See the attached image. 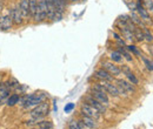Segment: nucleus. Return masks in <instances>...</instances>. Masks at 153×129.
Returning <instances> with one entry per match:
<instances>
[{"label":"nucleus","mask_w":153,"mask_h":129,"mask_svg":"<svg viewBox=\"0 0 153 129\" xmlns=\"http://www.w3.org/2000/svg\"><path fill=\"white\" fill-rule=\"evenodd\" d=\"M19 10L22 14V18L30 17V8H28V0H21L19 4Z\"/></svg>","instance_id":"16"},{"label":"nucleus","mask_w":153,"mask_h":129,"mask_svg":"<svg viewBox=\"0 0 153 129\" xmlns=\"http://www.w3.org/2000/svg\"><path fill=\"white\" fill-rule=\"evenodd\" d=\"M94 75H96V77L100 79L101 81H112L113 80V76L108 73L107 71H105L104 68H100V69L96 71Z\"/></svg>","instance_id":"13"},{"label":"nucleus","mask_w":153,"mask_h":129,"mask_svg":"<svg viewBox=\"0 0 153 129\" xmlns=\"http://www.w3.org/2000/svg\"><path fill=\"white\" fill-rule=\"evenodd\" d=\"M50 111V103L47 101H44L41 102L40 105L36 106L32 111H31V116L34 117V119H44Z\"/></svg>","instance_id":"2"},{"label":"nucleus","mask_w":153,"mask_h":129,"mask_svg":"<svg viewBox=\"0 0 153 129\" xmlns=\"http://www.w3.org/2000/svg\"><path fill=\"white\" fill-rule=\"evenodd\" d=\"M125 75H126V77L128 79V81H130L132 85H138V83H139V80L137 79V76H135L131 71H130V72H127Z\"/></svg>","instance_id":"25"},{"label":"nucleus","mask_w":153,"mask_h":129,"mask_svg":"<svg viewBox=\"0 0 153 129\" xmlns=\"http://www.w3.org/2000/svg\"><path fill=\"white\" fill-rule=\"evenodd\" d=\"M126 49L127 51H130V52H132L134 55H137V56H141V54H140V52L138 51V48L134 46V45H128V46H126Z\"/></svg>","instance_id":"27"},{"label":"nucleus","mask_w":153,"mask_h":129,"mask_svg":"<svg viewBox=\"0 0 153 129\" xmlns=\"http://www.w3.org/2000/svg\"><path fill=\"white\" fill-rule=\"evenodd\" d=\"M119 52L121 53V55H123V57H125L127 61H132V56H131V54H130V52L126 49V48H124L123 46H120L119 47Z\"/></svg>","instance_id":"24"},{"label":"nucleus","mask_w":153,"mask_h":129,"mask_svg":"<svg viewBox=\"0 0 153 129\" xmlns=\"http://www.w3.org/2000/svg\"><path fill=\"white\" fill-rule=\"evenodd\" d=\"M47 18V7H46V0H39L37 11L34 14V21L36 22H41Z\"/></svg>","instance_id":"3"},{"label":"nucleus","mask_w":153,"mask_h":129,"mask_svg":"<svg viewBox=\"0 0 153 129\" xmlns=\"http://www.w3.org/2000/svg\"><path fill=\"white\" fill-rule=\"evenodd\" d=\"M150 52H151V54L153 55V46L151 47V48H150Z\"/></svg>","instance_id":"34"},{"label":"nucleus","mask_w":153,"mask_h":129,"mask_svg":"<svg viewBox=\"0 0 153 129\" xmlns=\"http://www.w3.org/2000/svg\"><path fill=\"white\" fill-rule=\"evenodd\" d=\"M145 7L147 8V11H153V1L152 0H143Z\"/></svg>","instance_id":"29"},{"label":"nucleus","mask_w":153,"mask_h":129,"mask_svg":"<svg viewBox=\"0 0 153 129\" xmlns=\"http://www.w3.org/2000/svg\"><path fill=\"white\" fill-rule=\"evenodd\" d=\"M81 121L84 122L85 127H88V128H91V129L97 128V126H98V125H97V120L90 117V116H86V115H82Z\"/></svg>","instance_id":"17"},{"label":"nucleus","mask_w":153,"mask_h":129,"mask_svg":"<svg viewBox=\"0 0 153 129\" xmlns=\"http://www.w3.org/2000/svg\"><path fill=\"white\" fill-rule=\"evenodd\" d=\"M133 37L135 38V40L137 41H143V40H145L144 39V32H141V29L140 28H134L133 31Z\"/></svg>","instance_id":"23"},{"label":"nucleus","mask_w":153,"mask_h":129,"mask_svg":"<svg viewBox=\"0 0 153 129\" xmlns=\"http://www.w3.org/2000/svg\"><path fill=\"white\" fill-rule=\"evenodd\" d=\"M61 1H62V2H64V4H65V5H66V4H67V0H61Z\"/></svg>","instance_id":"36"},{"label":"nucleus","mask_w":153,"mask_h":129,"mask_svg":"<svg viewBox=\"0 0 153 129\" xmlns=\"http://www.w3.org/2000/svg\"><path fill=\"white\" fill-rule=\"evenodd\" d=\"M144 39H145V40H147L149 42H151V41L153 40L152 33H151L146 27H144Z\"/></svg>","instance_id":"28"},{"label":"nucleus","mask_w":153,"mask_h":129,"mask_svg":"<svg viewBox=\"0 0 153 129\" xmlns=\"http://www.w3.org/2000/svg\"><path fill=\"white\" fill-rule=\"evenodd\" d=\"M13 26V20H12V14L7 13L0 19V31H8Z\"/></svg>","instance_id":"7"},{"label":"nucleus","mask_w":153,"mask_h":129,"mask_svg":"<svg viewBox=\"0 0 153 129\" xmlns=\"http://www.w3.org/2000/svg\"><path fill=\"white\" fill-rule=\"evenodd\" d=\"M91 96H93L96 100H98L100 103H102L104 106H107L108 105V96H107V93L105 92H100V91H97V89H91Z\"/></svg>","instance_id":"6"},{"label":"nucleus","mask_w":153,"mask_h":129,"mask_svg":"<svg viewBox=\"0 0 153 129\" xmlns=\"http://www.w3.org/2000/svg\"><path fill=\"white\" fill-rule=\"evenodd\" d=\"M38 6V0H28V8H30V18H34L36 11Z\"/></svg>","instance_id":"19"},{"label":"nucleus","mask_w":153,"mask_h":129,"mask_svg":"<svg viewBox=\"0 0 153 129\" xmlns=\"http://www.w3.org/2000/svg\"><path fill=\"white\" fill-rule=\"evenodd\" d=\"M10 93H11V89L8 88L6 82H1L0 83V106L6 103V101L10 96Z\"/></svg>","instance_id":"8"},{"label":"nucleus","mask_w":153,"mask_h":129,"mask_svg":"<svg viewBox=\"0 0 153 129\" xmlns=\"http://www.w3.org/2000/svg\"><path fill=\"white\" fill-rule=\"evenodd\" d=\"M68 129H80V128H79L76 121H71L70 125H68Z\"/></svg>","instance_id":"30"},{"label":"nucleus","mask_w":153,"mask_h":129,"mask_svg":"<svg viewBox=\"0 0 153 129\" xmlns=\"http://www.w3.org/2000/svg\"><path fill=\"white\" fill-rule=\"evenodd\" d=\"M100 85H102L104 86V88H105V91L106 93H108V94H111L112 96H119L120 94L118 92V88H117V86L113 85V83H111V81H101L100 82Z\"/></svg>","instance_id":"9"},{"label":"nucleus","mask_w":153,"mask_h":129,"mask_svg":"<svg viewBox=\"0 0 153 129\" xmlns=\"http://www.w3.org/2000/svg\"><path fill=\"white\" fill-rule=\"evenodd\" d=\"M130 18H131V20H132V22H133L134 25H138V26H143V27H145V22L140 19V17H139L138 14H135V13H131Z\"/></svg>","instance_id":"20"},{"label":"nucleus","mask_w":153,"mask_h":129,"mask_svg":"<svg viewBox=\"0 0 153 129\" xmlns=\"http://www.w3.org/2000/svg\"><path fill=\"white\" fill-rule=\"evenodd\" d=\"M46 7H47V18L51 19V20H54L56 17V7H54V4L52 0H46Z\"/></svg>","instance_id":"15"},{"label":"nucleus","mask_w":153,"mask_h":129,"mask_svg":"<svg viewBox=\"0 0 153 129\" xmlns=\"http://www.w3.org/2000/svg\"><path fill=\"white\" fill-rule=\"evenodd\" d=\"M85 102L86 103H88L91 107H93L94 109L99 111L100 114H102V113H105L106 111V106H104L102 103H100L98 100H96L93 96H91V95H87L86 97H85Z\"/></svg>","instance_id":"5"},{"label":"nucleus","mask_w":153,"mask_h":129,"mask_svg":"<svg viewBox=\"0 0 153 129\" xmlns=\"http://www.w3.org/2000/svg\"><path fill=\"white\" fill-rule=\"evenodd\" d=\"M19 99H20L19 94H18V93H13V94H11V95L8 96L6 103H7V106L13 107V106H16L17 103H19Z\"/></svg>","instance_id":"18"},{"label":"nucleus","mask_w":153,"mask_h":129,"mask_svg":"<svg viewBox=\"0 0 153 129\" xmlns=\"http://www.w3.org/2000/svg\"><path fill=\"white\" fill-rule=\"evenodd\" d=\"M141 57V60L144 61V63H145V66H146V68L149 69V71H153V62L150 60V59H147L146 56H140Z\"/></svg>","instance_id":"26"},{"label":"nucleus","mask_w":153,"mask_h":129,"mask_svg":"<svg viewBox=\"0 0 153 129\" xmlns=\"http://www.w3.org/2000/svg\"><path fill=\"white\" fill-rule=\"evenodd\" d=\"M111 59H112V61L113 62H123V55H121V53L119 52V51H113L112 53H111Z\"/></svg>","instance_id":"21"},{"label":"nucleus","mask_w":153,"mask_h":129,"mask_svg":"<svg viewBox=\"0 0 153 129\" xmlns=\"http://www.w3.org/2000/svg\"><path fill=\"white\" fill-rule=\"evenodd\" d=\"M73 108H74V105H73V103H68V105L65 107V113H70Z\"/></svg>","instance_id":"32"},{"label":"nucleus","mask_w":153,"mask_h":129,"mask_svg":"<svg viewBox=\"0 0 153 129\" xmlns=\"http://www.w3.org/2000/svg\"><path fill=\"white\" fill-rule=\"evenodd\" d=\"M70 1H74V0H70Z\"/></svg>","instance_id":"37"},{"label":"nucleus","mask_w":153,"mask_h":129,"mask_svg":"<svg viewBox=\"0 0 153 129\" xmlns=\"http://www.w3.org/2000/svg\"><path fill=\"white\" fill-rule=\"evenodd\" d=\"M33 129H53V128H36V127H34Z\"/></svg>","instance_id":"35"},{"label":"nucleus","mask_w":153,"mask_h":129,"mask_svg":"<svg viewBox=\"0 0 153 129\" xmlns=\"http://www.w3.org/2000/svg\"><path fill=\"white\" fill-rule=\"evenodd\" d=\"M46 99H47V95L45 93H34V94H30V95H25L24 97H20L19 103L22 108L28 109L31 107H36L41 102L46 101Z\"/></svg>","instance_id":"1"},{"label":"nucleus","mask_w":153,"mask_h":129,"mask_svg":"<svg viewBox=\"0 0 153 129\" xmlns=\"http://www.w3.org/2000/svg\"><path fill=\"white\" fill-rule=\"evenodd\" d=\"M113 37H114V39H115V40H117V41L121 39V38H120V35H119V34H117L115 32H113Z\"/></svg>","instance_id":"33"},{"label":"nucleus","mask_w":153,"mask_h":129,"mask_svg":"<svg viewBox=\"0 0 153 129\" xmlns=\"http://www.w3.org/2000/svg\"><path fill=\"white\" fill-rule=\"evenodd\" d=\"M115 86H119V87L124 88V89H125L127 93H134V92H135V88H134L133 85H132L131 82L125 81V80H118Z\"/></svg>","instance_id":"14"},{"label":"nucleus","mask_w":153,"mask_h":129,"mask_svg":"<svg viewBox=\"0 0 153 129\" xmlns=\"http://www.w3.org/2000/svg\"><path fill=\"white\" fill-rule=\"evenodd\" d=\"M125 4L131 8V11H134L135 10V4H133V2H130V0H125Z\"/></svg>","instance_id":"31"},{"label":"nucleus","mask_w":153,"mask_h":129,"mask_svg":"<svg viewBox=\"0 0 153 129\" xmlns=\"http://www.w3.org/2000/svg\"><path fill=\"white\" fill-rule=\"evenodd\" d=\"M81 114L82 115H86V116H90V117H92L94 120H99L100 119V113L97 111V109H94L93 107H91L86 102H84L81 105Z\"/></svg>","instance_id":"4"},{"label":"nucleus","mask_w":153,"mask_h":129,"mask_svg":"<svg viewBox=\"0 0 153 129\" xmlns=\"http://www.w3.org/2000/svg\"><path fill=\"white\" fill-rule=\"evenodd\" d=\"M102 68H104L105 71H107L112 76H117V75H119V74L121 73L120 68H119L118 66H115L113 62H108V61L104 62V63H102Z\"/></svg>","instance_id":"10"},{"label":"nucleus","mask_w":153,"mask_h":129,"mask_svg":"<svg viewBox=\"0 0 153 129\" xmlns=\"http://www.w3.org/2000/svg\"><path fill=\"white\" fill-rule=\"evenodd\" d=\"M36 128H53V123L51 121H41L34 125Z\"/></svg>","instance_id":"22"},{"label":"nucleus","mask_w":153,"mask_h":129,"mask_svg":"<svg viewBox=\"0 0 153 129\" xmlns=\"http://www.w3.org/2000/svg\"><path fill=\"white\" fill-rule=\"evenodd\" d=\"M11 14H12V20H13V25L16 26H19L22 24L24 21V18H22V14L20 12L19 10V6L18 7H14L12 11H11Z\"/></svg>","instance_id":"12"},{"label":"nucleus","mask_w":153,"mask_h":129,"mask_svg":"<svg viewBox=\"0 0 153 129\" xmlns=\"http://www.w3.org/2000/svg\"><path fill=\"white\" fill-rule=\"evenodd\" d=\"M135 10H138V15L141 18V20H143L144 22H152L151 17H150V14H149L147 10H145V8H144L139 2H137V4H135Z\"/></svg>","instance_id":"11"}]
</instances>
